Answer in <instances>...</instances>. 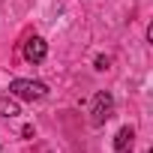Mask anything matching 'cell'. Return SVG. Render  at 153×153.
I'll return each instance as SVG.
<instances>
[{"label": "cell", "mask_w": 153, "mask_h": 153, "mask_svg": "<svg viewBox=\"0 0 153 153\" xmlns=\"http://www.w3.org/2000/svg\"><path fill=\"white\" fill-rule=\"evenodd\" d=\"M90 123L93 126H102L111 114H114V96L108 93V90H99L96 96H93V108H90Z\"/></svg>", "instance_id": "7a4b0ae2"}, {"label": "cell", "mask_w": 153, "mask_h": 153, "mask_svg": "<svg viewBox=\"0 0 153 153\" xmlns=\"http://www.w3.org/2000/svg\"><path fill=\"white\" fill-rule=\"evenodd\" d=\"M15 114H21L18 111V102L12 96H0V117H15Z\"/></svg>", "instance_id": "5b68a950"}, {"label": "cell", "mask_w": 153, "mask_h": 153, "mask_svg": "<svg viewBox=\"0 0 153 153\" xmlns=\"http://www.w3.org/2000/svg\"><path fill=\"white\" fill-rule=\"evenodd\" d=\"M96 69H108V57H99L96 60Z\"/></svg>", "instance_id": "8992f818"}, {"label": "cell", "mask_w": 153, "mask_h": 153, "mask_svg": "<svg viewBox=\"0 0 153 153\" xmlns=\"http://www.w3.org/2000/svg\"><path fill=\"white\" fill-rule=\"evenodd\" d=\"M132 147H135V129L132 126H123L114 135V153H132Z\"/></svg>", "instance_id": "277c9868"}, {"label": "cell", "mask_w": 153, "mask_h": 153, "mask_svg": "<svg viewBox=\"0 0 153 153\" xmlns=\"http://www.w3.org/2000/svg\"><path fill=\"white\" fill-rule=\"evenodd\" d=\"M45 93H48V87H45L42 81L15 78V81L9 84V96H12V99H27V102H33V99H42Z\"/></svg>", "instance_id": "6da1fadb"}, {"label": "cell", "mask_w": 153, "mask_h": 153, "mask_svg": "<svg viewBox=\"0 0 153 153\" xmlns=\"http://www.w3.org/2000/svg\"><path fill=\"white\" fill-rule=\"evenodd\" d=\"M45 54H48V45H45V39H42V36H30V39L24 42V57H27L30 63L45 60Z\"/></svg>", "instance_id": "3957f363"}]
</instances>
